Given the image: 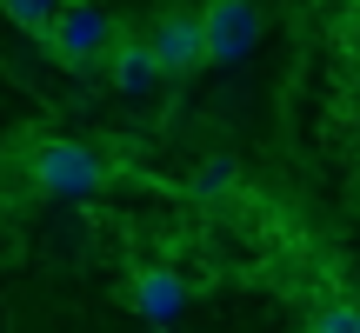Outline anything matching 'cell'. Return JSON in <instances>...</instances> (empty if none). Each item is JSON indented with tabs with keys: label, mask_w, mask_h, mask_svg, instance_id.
<instances>
[{
	"label": "cell",
	"mask_w": 360,
	"mask_h": 333,
	"mask_svg": "<svg viewBox=\"0 0 360 333\" xmlns=\"http://www.w3.org/2000/svg\"><path fill=\"white\" fill-rule=\"evenodd\" d=\"M40 40H47V53L60 67H74V74H101L107 47L120 40V20L101 7V0H60Z\"/></svg>",
	"instance_id": "6da1fadb"
},
{
	"label": "cell",
	"mask_w": 360,
	"mask_h": 333,
	"mask_svg": "<svg viewBox=\"0 0 360 333\" xmlns=\"http://www.w3.org/2000/svg\"><path fill=\"white\" fill-rule=\"evenodd\" d=\"M27 174H34V187L47 193V200H87V193L107 187V160L94 154L87 141H40L34 160H27Z\"/></svg>",
	"instance_id": "7a4b0ae2"
},
{
	"label": "cell",
	"mask_w": 360,
	"mask_h": 333,
	"mask_svg": "<svg viewBox=\"0 0 360 333\" xmlns=\"http://www.w3.org/2000/svg\"><path fill=\"white\" fill-rule=\"evenodd\" d=\"M260 40V7L254 0H207L200 7V47H207V67H227L240 53H254Z\"/></svg>",
	"instance_id": "3957f363"
},
{
	"label": "cell",
	"mask_w": 360,
	"mask_h": 333,
	"mask_svg": "<svg viewBox=\"0 0 360 333\" xmlns=\"http://www.w3.org/2000/svg\"><path fill=\"white\" fill-rule=\"evenodd\" d=\"M147 47H154L160 80H187V74H200V67H207V47H200V13L167 7L154 27H147Z\"/></svg>",
	"instance_id": "277c9868"
},
{
	"label": "cell",
	"mask_w": 360,
	"mask_h": 333,
	"mask_svg": "<svg viewBox=\"0 0 360 333\" xmlns=\"http://www.w3.org/2000/svg\"><path fill=\"white\" fill-rule=\"evenodd\" d=\"M134 313L141 320H154V327H174L180 320V307H187V280H180L174 267H134Z\"/></svg>",
	"instance_id": "5b68a950"
},
{
	"label": "cell",
	"mask_w": 360,
	"mask_h": 333,
	"mask_svg": "<svg viewBox=\"0 0 360 333\" xmlns=\"http://www.w3.org/2000/svg\"><path fill=\"white\" fill-rule=\"evenodd\" d=\"M101 74L114 80L120 93H147V87H160V67H154V47H147V34H127V27H120V40L107 47Z\"/></svg>",
	"instance_id": "8992f818"
},
{
	"label": "cell",
	"mask_w": 360,
	"mask_h": 333,
	"mask_svg": "<svg viewBox=\"0 0 360 333\" xmlns=\"http://www.w3.org/2000/svg\"><path fill=\"white\" fill-rule=\"evenodd\" d=\"M53 7H60V0H0V13H7L13 27H20V34H47V20H53Z\"/></svg>",
	"instance_id": "52a82bcc"
},
{
	"label": "cell",
	"mask_w": 360,
	"mask_h": 333,
	"mask_svg": "<svg viewBox=\"0 0 360 333\" xmlns=\"http://www.w3.org/2000/svg\"><path fill=\"white\" fill-rule=\"evenodd\" d=\"M307 333H360V307L354 300H334V307H321L307 320Z\"/></svg>",
	"instance_id": "ba28073f"
}]
</instances>
